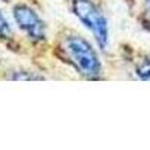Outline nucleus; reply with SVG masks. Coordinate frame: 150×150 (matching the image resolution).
I'll use <instances>...</instances> for the list:
<instances>
[{
  "instance_id": "obj_1",
  "label": "nucleus",
  "mask_w": 150,
  "mask_h": 150,
  "mask_svg": "<svg viewBox=\"0 0 150 150\" xmlns=\"http://www.w3.org/2000/svg\"><path fill=\"white\" fill-rule=\"evenodd\" d=\"M60 57L69 63L80 75L89 80H96L102 75V63L93 45L83 36L69 33L59 42Z\"/></svg>"
},
{
  "instance_id": "obj_2",
  "label": "nucleus",
  "mask_w": 150,
  "mask_h": 150,
  "mask_svg": "<svg viewBox=\"0 0 150 150\" xmlns=\"http://www.w3.org/2000/svg\"><path fill=\"white\" fill-rule=\"evenodd\" d=\"M71 9L78 21L93 35L98 47L101 50H105L110 41V32L108 20L102 9L93 0H72Z\"/></svg>"
},
{
  "instance_id": "obj_3",
  "label": "nucleus",
  "mask_w": 150,
  "mask_h": 150,
  "mask_svg": "<svg viewBox=\"0 0 150 150\" xmlns=\"http://www.w3.org/2000/svg\"><path fill=\"white\" fill-rule=\"evenodd\" d=\"M12 17L18 29L32 42L38 44L47 39V24L32 6L26 3H17L12 8Z\"/></svg>"
},
{
  "instance_id": "obj_4",
  "label": "nucleus",
  "mask_w": 150,
  "mask_h": 150,
  "mask_svg": "<svg viewBox=\"0 0 150 150\" xmlns=\"http://www.w3.org/2000/svg\"><path fill=\"white\" fill-rule=\"evenodd\" d=\"M135 75L143 81H150V54L141 56L135 63Z\"/></svg>"
},
{
  "instance_id": "obj_5",
  "label": "nucleus",
  "mask_w": 150,
  "mask_h": 150,
  "mask_svg": "<svg viewBox=\"0 0 150 150\" xmlns=\"http://www.w3.org/2000/svg\"><path fill=\"white\" fill-rule=\"evenodd\" d=\"M12 27L8 21V18L5 17V14L0 9V39H12Z\"/></svg>"
},
{
  "instance_id": "obj_6",
  "label": "nucleus",
  "mask_w": 150,
  "mask_h": 150,
  "mask_svg": "<svg viewBox=\"0 0 150 150\" xmlns=\"http://www.w3.org/2000/svg\"><path fill=\"white\" fill-rule=\"evenodd\" d=\"M146 17H147V21L150 24V0H146Z\"/></svg>"
},
{
  "instance_id": "obj_7",
  "label": "nucleus",
  "mask_w": 150,
  "mask_h": 150,
  "mask_svg": "<svg viewBox=\"0 0 150 150\" xmlns=\"http://www.w3.org/2000/svg\"><path fill=\"white\" fill-rule=\"evenodd\" d=\"M3 2H8V0H3Z\"/></svg>"
}]
</instances>
